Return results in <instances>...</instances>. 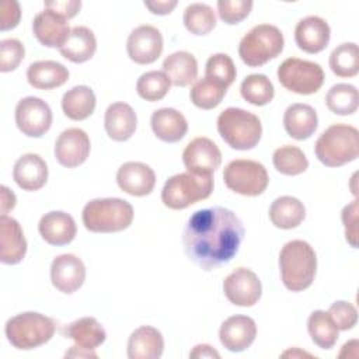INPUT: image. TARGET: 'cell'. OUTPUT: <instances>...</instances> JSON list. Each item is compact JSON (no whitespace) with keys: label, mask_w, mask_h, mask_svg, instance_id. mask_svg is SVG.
<instances>
[{"label":"cell","mask_w":359,"mask_h":359,"mask_svg":"<svg viewBox=\"0 0 359 359\" xmlns=\"http://www.w3.org/2000/svg\"><path fill=\"white\" fill-rule=\"evenodd\" d=\"M272 163L278 172L283 175H299L309 167V160L302 149L296 146H282L272 154Z\"/></svg>","instance_id":"74e56055"},{"label":"cell","mask_w":359,"mask_h":359,"mask_svg":"<svg viewBox=\"0 0 359 359\" xmlns=\"http://www.w3.org/2000/svg\"><path fill=\"white\" fill-rule=\"evenodd\" d=\"M331 29L328 22L318 15L302 18L294 28L296 45L306 53H318L330 42Z\"/></svg>","instance_id":"d6986e66"},{"label":"cell","mask_w":359,"mask_h":359,"mask_svg":"<svg viewBox=\"0 0 359 359\" xmlns=\"http://www.w3.org/2000/svg\"><path fill=\"white\" fill-rule=\"evenodd\" d=\"M39 234L50 245H66L76 237L77 227L74 219L62 210L45 213L38 224Z\"/></svg>","instance_id":"7402d4cb"},{"label":"cell","mask_w":359,"mask_h":359,"mask_svg":"<svg viewBox=\"0 0 359 359\" xmlns=\"http://www.w3.org/2000/svg\"><path fill=\"white\" fill-rule=\"evenodd\" d=\"M95 102V94L90 87L76 86L63 94L62 109L67 118L84 121L94 112Z\"/></svg>","instance_id":"d6a6232c"},{"label":"cell","mask_w":359,"mask_h":359,"mask_svg":"<svg viewBox=\"0 0 359 359\" xmlns=\"http://www.w3.org/2000/svg\"><path fill=\"white\" fill-rule=\"evenodd\" d=\"M24 45L14 38H7L0 42V70L3 73L13 72L24 59Z\"/></svg>","instance_id":"ee69618b"},{"label":"cell","mask_w":359,"mask_h":359,"mask_svg":"<svg viewBox=\"0 0 359 359\" xmlns=\"http://www.w3.org/2000/svg\"><path fill=\"white\" fill-rule=\"evenodd\" d=\"M50 280L59 292L66 294L74 293L86 280V266L73 254L57 255L50 264Z\"/></svg>","instance_id":"2e32d148"},{"label":"cell","mask_w":359,"mask_h":359,"mask_svg":"<svg viewBox=\"0 0 359 359\" xmlns=\"http://www.w3.org/2000/svg\"><path fill=\"white\" fill-rule=\"evenodd\" d=\"M95 50V35L87 27L72 28L65 43L59 48L60 55L73 63H84L90 60L94 56Z\"/></svg>","instance_id":"83f0119b"},{"label":"cell","mask_w":359,"mask_h":359,"mask_svg":"<svg viewBox=\"0 0 359 359\" xmlns=\"http://www.w3.org/2000/svg\"><path fill=\"white\" fill-rule=\"evenodd\" d=\"M182 161L188 172L212 175L220 167L222 153L213 140L195 137L184 149Z\"/></svg>","instance_id":"4fadbf2b"},{"label":"cell","mask_w":359,"mask_h":359,"mask_svg":"<svg viewBox=\"0 0 359 359\" xmlns=\"http://www.w3.org/2000/svg\"><path fill=\"white\" fill-rule=\"evenodd\" d=\"M257 335V324L248 316H231L226 318L219 330L222 345L230 352H243L251 346Z\"/></svg>","instance_id":"e0dca14e"},{"label":"cell","mask_w":359,"mask_h":359,"mask_svg":"<svg viewBox=\"0 0 359 359\" xmlns=\"http://www.w3.org/2000/svg\"><path fill=\"white\" fill-rule=\"evenodd\" d=\"M118 187L132 196H146L156 185L153 168L140 161L123 163L116 172Z\"/></svg>","instance_id":"ac0fdd59"},{"label":"cell","mask_w":359,"mask_h":359,"mask_svg":"<svg viewBox=\"0 0 359 359\" xmlns=\"http://www.w3.org/2000/svg\"><path fill=\"white\" fill-rule=\"evenodd\" d=\"M243 237L244 227L238 216L230 209L215 206L191 215L182 231V244L194 264L212 271L234 258Z\"/></svg>","instance_id":"6da1fadb"},{"label":"cell","mask_w":359,"mask_h":359,"mask_svg":"<svg viewBox=\"0 0 359 359\" xmlns=\"http://www.w3.org/2000/svg\"><path fill=\"white\" fill-rule=\"evenodd\" d=\"M217 132L231 149L250 150L261 140L262 125L252 112L230 107L217 116Z\"/></svg>","instance_id":"5b68a950"},{"label":"cell","mask_w":359,"mask_h":359,"mask_svg":"<svg viewBox=\"0 0 359 359\" xmlns=\"http://www.w3.org/2000/svg\"><path fill=\"white\" fill-rule=\"evenodd\" d=\"M223 292L231 304L251 307L261 299L262 285L255 272L240 266L223 280Z\"/></svg>","instance_id":"7c38bea8"},{"label":"cell","mask_w":359,"mask_h":359,"mask_svg":"<svg viewBox=\"0 0 359 359\" xmlns=\"http://www.w3.org/2000/svg\"><path fill=\"white\" fill-rule=\"evenodd\" d=\"M137 116L133 108L126 102L111 104L104 116L107 135L115 142H125L132 137L136 130Z\"/></svg>","instance_id":"cb8c5ba5"},{"label":"cell","mask_w":359,"mask_h":359,"mask_svg":"<svg viewBox=\"0 0 359 359\" xmlns=\"http://www.w3.org/2000/svg\"><path fill=\"white\" fill-rule=\"evenodd\" d=\"M170 79L164 72L160 70H150L143 73L136 83L137 94L140 95V98L149 102L160 101L161 98H164L170 91Z\"/></svg>","instance_id":"60d3db41"},{"label":"cell","mask_w":359,"mask_h":359,"mask_svg":"<svg viewBox=\"0 0 359 359\" xmlns=\"http://www.w3.org/2000/svg\"><path fill=\"white\" fill-rule=\"evenodd\" d=\"M252 4L251 0H219L217 13L223 22L234 25L248 17Z\"/></svg>","instance_id":"7bdbcfd3"},{"label":"cell","mask_w":359,"mask_h":359,"mask_svg":"<svg viewBox=\"0 0 359 359\" xmlns=\"http://www.w3.org/2000/svg\"><path fill=\"white\" fill-rule=\"evenodd\" d=\"M81 7L80 0H52L45 1V8L53 10L55 13L63 15L65 18H73Z\"/></svg>","instance_id":"c3c4849f"},{"label":"cell","mask_w":359,"mask_h":359,"mask_svg":"<svg viewBox=\"0 0 359 359\" xmlns=\"http://www.w3.org/2000/svg\"><path fill=\"white\" fill-rule=\"evenodd\" d=\"M278 80L286 90L300 95H309L321 88L324 72L316 62L289 57L278 67Z\"/></svg>","instance_id":"9c48e42d"},{"label":"cell","mask_w":359,"mask_h":359,"mask_svg":"<svg viewBox=\"0 0 359 359\" xmlns=\"http://www.w3.org/2000/svg\"><path fill=\"white\" fill-rule=\"evenodd\" d=\"M212 191V175L180 172L165 181L161 191V201L167 208L180 210L209 198Z\"/></svg>","instance_id":"ba28073f"},{"label":"cell","mask_w":359,"mask_h":359,"mask_svg":"<svg viewBox=\"0 0 359 359\" xmlns=\"http://www.w3.org/2000/svg\"><path fill=\"white\" fill-rule=\"evenodd\" d=\"M328 316L334 321L338 331L352 330L358 323V310L356 307L345 300H338L332 303L328 309Z\"/></svg>","instance_id":"f6af8a7d"},{"label":"cell","mask_w":359,"mask_h":359,"mask_svg":"<svg viewBox=\"0 0 359 359\" xmlns=\"http://www.w3.org/2000/svg\"><path fill=\"white\" fill-rule=\"evenodd\" d=\"M342 223L345 227V238L351 247L358 248V201H352L342 209Z\"/></svg>","instance_id":"bcb514c9"},{"label":"cell","mask_w":359,"mask_h":359,"mask_svg":"<svg viewBox=\"0 0 359 359\" xmlns=\"http://www.w3.org/2000/svg\"><path fill=\"white\" fill-rule=\"evenodd\" d=\"M13 178L21 189L38 191L48 181V165L38 154L27 153L15 161Z\"/></svg>","instance_id":"603a6c76"},{"label":"cell","mask_w":359,"mask_h":359,"mask_svg":"<svg viewBox=\"0 0 359 359\" xmlns=\"http://www.w3.org/2000/svg\"><path fill=\"white\" fill-rule=\"evenodd\" d=\"M28 83L38 90H52L63 86L69 80V70L55 60H38L27 70Z\"/></svg>","instance_id":"f1b7e54d"},{"label":"cell","mask_w":359,"mask_h":359,"mask_svg":"<svg viewBox=\"0 0 359 359\" xmlns=\"http://www.w3.org/2000/svg\"><path fill=\"white\" fill-rule=\"evenodd\" d=\"M15 123L22 135L41 137L50 129L52 109L38 97H25L15 107Z\"/></svg>","instance_id":"8fae6325"},{"label":"cell","mask_w":359,"mask_h":359,"mask_svg":"<svg viewBox=\"0 0 359 359\" xmlns=\"http://www.w3.org/2000/svg\"><path fill=\"white\" fill-rule=\"evenodd\" d=\"M129 57L137 65H150L156 62L163 52L161 32L153 25H139L126 41Z\"/></svg>","instance_id":"5bb4252c"},{"label":"cell","mask_w":359,"mask_h":359,"mask_svg":"<svg viewBox=\"0 0 359 359\" xmlns=\"http://www.w3.org/2000/svg\"><path fill=\"white\" fill-rule=\"evenodd\" d=\"M164 351L161 332L151 325L136 328L128 339L129 359H158Z\"/></svg>","instance_id":"d4e9b609"},{"label":"cell","mask_w":359,"mask_h":359,"mask_svg":"<svg viewBox=\"0 0 359 359\" xmlns=\"http://www.w3.org/2000/svg\"><path fill=\"white\" fill-rule=\"evenodd\" d=\"M150 125L154 135L167 143L180 142L188 132L185 116L174 108H160L151 114Z\"/></svg>","instance_id":"4316f807"},{"label":"cell","mask_w":359,"mask_h":359,"mask_svg":"<svg viewBox=\"0 0 359 359\" xmlns=\"http://www.w3.org/2000/svg\"><path fill=\"white\" fill-rule=\"evenodd\" d=\"M32 31L35 38L46 48H60L69 32L67 18L55 13L53 10L45 8L38 13L32 22Z\"/></svg>","instance_id":"ffe728a7"},{"label":"cell","mask_w":359,"mask_h":359,"mask_svg":"<svg viewBox=\"0 0 359 359\" xmlns=\"http://www.w3.org/2000/svg\"><path fill=\"white\" fill-rule=\"evenodd\" d=\"M55 334V323L41 313L25 311L7 320L6 337L21 351H29L46 344Z\"/></svg>","instance_id":"8992f818"},{"label":"cell","mask_w":359,"mask_h":359,"mask_svg":"<svg viewBox=\"0 0 359 359\" xmlns=\"http://www.w3.org/2000/svg\"><path fill=\"white\" fill-rule=\"evenodd\" d=\"M316 157L327 167H341L359 156V132L355 126L335 123L317 139Z\"/></svg>","instance_id":"3957f363"},{"label":"cell","mask_w":359,"mask_h":359,"mask_svg":"<svg viewBox=\"0 0 359 359\" xmlns=\"http://www.w3.org/2000/svg\"><path fill=\"white\" fill-rule=\"evenodd\" d=\"M66 337L86 349H95L107 339L104 327L94 317H81L66 327Z\"/></svg>","instance_id":"1f68e13d"},{"label":"cell","mask_w":359,"mask_h":359,"mask_svg":"<svg viewBox=\"0 0 359 359\" xmlns=\"http://www.w3.org/2000/svg\"><path fill=\"white\" fill-rule=\"evenodd\" d=\"M226 187L244 196L261 195L269 182L266 168L254 160L237 158L230 161L223 171Z\"/></svg>","instance_id":"30bf717a"},{"label":"cell","mask_w":359,"mask_h":359,"mask_svg":"<svg viewBox=\"0 0 359 359\" xmlns=\"http://www.w3.org/2000/svg\"><path fill=\"white\" fill-rule=\"evenodd\" d=\"M66 358H97V353L94 349H86L79 345L70 346V349L65 353Z\"/></svg>","instance_id":"f5cc1de1"},{"label":"cell","mask_w":359,"mask_h":359,"mask_svg":"<svg viewBox=\"0 0 359 359\" xmlns=\"http://www.w3.org/2000/svg\"><path fill=\"white\" fill-rule=\"evenodd\" d=\"M236 74L237 70L234 62L226 53H215L206 62L205 77L226 88L233 84V81L236 80Z\"/></svg>","instance_id":"b9f144b4"},{"label":"cell","mask_w":359,"mask_h":359,"mask_svg":"<svg viewBox=\"0 0 359 359\" xmlns=\"http://www.w3.org/2000/svg\"><path fill=\"white\" fill-rule=\"evenodd\" d=\"M306 216L304 205L294 196H279L269 208V219L278 229L289 230L297 227Z\"/></svg>","instance_id":"4dcf8cb0"},{"label":"cell","mask_w":359,"mask_h":359,"mask_svg":"<svg viewBox=\"0 0 359 359\" xmlns=\"http://www.w3.org/2000/svg\"><path fill=\"white\" fill-rule=\"evenodd\" d=\"M226 91V87L203 77L194 83L189 91V98L192 104L201 109H213L222 102Z\"/></svg>","instance_id":"ab89813d"},{"label":"cell","mask_w":359,"mask_h":359,"mask_svg":"<svg viewBox=\"0 0 359 359\" xmlns=\"http://www.w3.org/2000/svg\"><path fill=\"white\" fill-rule=\"evenodd\" d=\"M144 6L157 15H167L170 14L175 6L177 0H156V1H144Z\"/></svg>","instance_id":"681fc988"},{"label":"cell","mask_w":359,"mask_h":359,"mask_svg":"<svg viewBox=\"0 0 359 359\" xmlns=\"http://www.w3.org/2000/svg\"><path fill=\"white\" fill-rule=\"evenodd\" d=\"M279 268L285 287L292 292H302L310 287L314 280L317 271L316 251L307 241L292 240L280 250Z\"/></svg>","instance_id":"7a4b0ae2"},{"label":"cell","mask_w":359,"mask_h":359,"mask_svg":"<svg viewBox=\"0 0 359 359\" xmlns=\"http://www.w3.org/2000/svg\"><path fill=\"white\" fill-rule=\"evenodd\" d=\"M184 25L194 35H206L216 27V14L205 3H192L184 11Z\"/></svg>","instance_id":"f35d334b"},{"label":"cell","mask_w":359,"mask_h":359,"mask_svg":"<svg viewBox=\"0 0 359 359\" xmlns=\"http://www.w3.org/2000/svg\"><path fill=\"white\" fill-rule=\"evenodd\" d=\"M241 97L257 107L266 105L272 101L275 95V88L272 81L265 74H250L240 86Z\"/></svg>","instance_id":"d590c367"},{"label":"cell","mask_w":359,"mask_h":359,"mask_svg":"<svg viewBox=\"0 0 359 359\" xmlns=\"http://www.w3.org/2000/svg\"><path fill=\"white\" fill-rule=\"evenodd\" d=\"M21 17L20 4L14 0L1 1V15H0V29L7 31L18 25Z\"/></svg>","instance_id":"7dc6e473"},{"label":"cell","mask_w":359,"mask_h":359,"mask_svg":"<svg viewBox=\"0 0 359 359\" xmlns=\"http://www.w3.org/2000/svg\"><path fill=\"white\" fill-rule=\"evenodd\" d=\"M307 330L313 342L321 349H331L338 341V328L324 310H314L309 316Z\"/></svg>","instance_id":"836d02e7"},{"label":"cell","mask_w":359,"mask_h":359,"mask_svg":"<svg viewBox=\"0 0 359 359\" xmlns=\"http://www.w3.org/2000/svg\"><path fill=\"white\" fill-rule=\"evenodd\" d=\"M81 219L93 233H116L132 224L133 208L121 198H98L87 202Z\"/></svg>","instance_id":"277c9868"},{"label":"cell","mask_w":359,"mask_h":359,"mask_svg":"<svg viewBox=\"0 0 359 359\" xmlns=\"http://www.w3.org/2000/svg\"><path fill=\"white\" fill-rule=\"evenodd\" d=\"M1 215H6L15 206V195L6 185H1Z\"/></svg>","instance_id":"816d5d0a"},{"label":"cell","mask_w":359,"mask_h":359,"mask_svg":"<svg viewBox=\"0 0 359 359\" xmlns=\"http://www.w3.org/2000/svg\"><path fill=\"white\" fill-rule=\"evenodd\" d=\"M285 45L280 29L271 24L252 27L240 41L238 55L250 67H258L282 53Z\"/></svg>","instance_id":"52a82bcc"},{"label":"cell","mask_w":359,"mask_h":359,"mask_svg":"<svg viewBox=\"0 0 359 359\" xmlns=\"http://www.w3.org/2000/svg\"><path fill=\"white\" fill-rule=\"evenodd\" d=\"M90 137L79 128L63 130L55 143V157L60 165L74 168L83 164L90 154Z\"/></svg>","instance_id":"9a60e30c"},{"label":"cell","mask_w":359,"mask_h":359,"mask_svg":"<svg viewBox=\"0 0 359 359\" xmlns=\"http://www.w3.org/2000/svg\"><path fill=\"white\" fill-rule=\"evenodd\" d=\"M330 67L339 77H353L359 72V49L355 42L337 46L330 55Z\"/></svg>","instance_id":"8d00e7d4"},{"label":"cell","mask_w":359,"mask_h":359,"mask_svg":"<svg viewBox=\"0 0 359 359\" xmlns=\"http://www.w3.org/2000/svg\"><path fill=\"white\" fill-rule=\"evenodd\" d=\"M189 358H194V359L216 358V359H219L220 353L208 344H199V345H195L194 349L189 352Z\"/></svg>","instance_id":"f907efd6"},{"label":"cell","mask_w":359,"mask_h":359,"mask_svg":"<svg viewBox=\"0 0 359 359\" xmlns=\"http://www.w3.org/2000/svg\"><path fill=\"white\" fill-rule=\"evenodd\" d=\"M283 126L290 137L296 140H306L317 130V112L309 104H292L285 111Z\"/></svg>","instance_id":"484cf974"},{"label":"cell","mask_w":359,"mask_h":359,"mask_svg":"<svg viewBox=\"0 0 359 359\" xmlns=\"http://www.w3.org/2000/svg\"><path fill=\"white\" fill-rule=\"evenodd\" d=\"M325 104L328 109L337 115H351L356 112L359 105L358 90L352 84L338 83L328 90Z\"/></svg>","instance_id":"e575fe53"},{"label":"cell","mask_w":359,"mask_h":359,"mask_svg":"<svg viewBox=\"0 0 359 359\" xmlns=\"http://www.w3.org/2000/svg\"><path fill=\"white\" fill-rule=\"evenodd\" d=\"M163 72L177 87L189 86L198 76V62L187 50H178L168 55L163 62Z\"/></svg>","instance_id":"f546056e"},{"label":"cell","mask_w":359,"mask_h":359,"mask_svg":"<svg viewBox=\"0 0 359 359\" xmlns=\"http://www.w3.org/2000/svg\"><path fill=\"white\" fill-rule=\"evenodd\" d=\"M27 252V240L20 223L7 215L0 217V261L6 265H15L22 261Z\"/></svg>","instance_id":"44dd1931"}]
</instances>
